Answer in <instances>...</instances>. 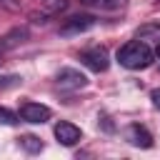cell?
Returning <instances> with one entry per match:
<instances>
[{"label":"cell","instance_id":"cell-1","mask_svg":"<svg viewBox=\"0 0 160 160\" xmlns=\"http://www.w3.org/2000/svg\"><path fill=\"white\" fill-rule=\"evenodd\" d=\"M152 60L155 50L142 40H130L118 50V62L128 70H145L148 65H152Z\"/></svg>","mask_w":160,"mask_h":160},{"label":"cell","instance_id":"cell-2","mask_svg":"<svg viewBox=\"0 0 160 160\" xmlns=\"http://www.w3.org/2000/svg\"><path fill=\"white\" fill-rule=\"evenodd\" d=\"M95 22H98V20H95V15H88V12H82V15H70L68 20H62V25H60V35L72 38V35L88 32Z\"/></svg>","mask_w":160,"mask_h":160},{"label":"cell","instance_id":"cell-3","mask_svg":"<svg viewBox=\"0 0 160 160\" xmlns=\"http://www.w3.org/2000/svg\"><path fill=\"white\" fill-rule=\"evenodd\" d=\"M80 62L85 68H90L92 72H105L108 65H110V58H108V50L105 48L95 45V48H88V50L80 52Z\"/></svg>","mask_w":160,"mask_h":160},{"label":"cell","instance_id":"cell-4","mask_svg":"<svg viewBox=\"0 0 160 160\" xmlns=\"http://www.w3.org/2000/svg\"><path fill=\"white\" fill-rule=\"evenodd\" d=\"M20 120L25 122H32V125H42L52 118V110L48 105H40V102H22L20 105Z\"/></svg>","mask_w":160,"mask_h":160},{"label":"cell","instance_id":"cell-5","mask_svg":"<svg viewBox=\"0 0 160 160\" xmlns=\"http://www.w3.org/2000/svg\"><path fill=\"white\" fill-rule=\"evenodd\" d=\"M52 132H55L58 142H60V145H65V148H72V145H78V142H80V138H82L80 128H78V125H72V122H68V120H60V122H55Z\"/></svg>","mask_w":160,"mask_h":160},{"label":"cell","instance_id":"cell-6","mask_svg":"<svg viewBox=\"0 0 160 160\" xmlns=\"http://www.w3.org/2000/svg\"><path fill=\"white\" fill-rule=\"evenodd\" d=\"M125 140H128L132 148H140V150H148V148H152V145H155V140H152L150 130H148L145 125H138V122L128 125V130H125Z\"/></svg>","mask_w":160,"mask_h":160},{"label":"cell","instance_id":"cell-7","mask_svg":"<svg viewBox=\"0 0 160 160\" xmlns=\"http://www.w3.org/2000/svg\"><path fill=\"white\" fill-rule=\"evenodd\" d=\"M55 82H58L62 90H80V88L88 85V78H85L80 70H75V68H62V70L55 75Z\"/></svg>","mask_w":160,"mask_h":160},{"label":"cell","instance_id":"cell-8","mask_svg":"<svg viewBox=\"0 0 160 160\" xmlns=\"http://www.w3.org/2000/svg\"><path fill=\"white\" fill-rule=\"evenodd\" d=\"M25 40H28V28H12L8 35L0 38V52L12 50V48H18V45L25 42Z\"/></svg>","mask_w":160,"mask_h":160},{"label":"cell","instance_id":"cell-9","mask_svg":"<svg viewBox=\"0 0 160 160\" xmlns=\"http://www.w3.org/2000/svg\"><path fill=\"white\" fill-rule=\"evenodd\" d=\"M18 140H20V148H22L25 152H30V155H35V152L42 150V140L35 138V135H20Z\"/></svg>","mask_w":160,"mask_h":160},{"label":"cell","instance_id":"cell-10","mask_svg":"<svg viewBox=\"0 0 160 160\" xmlns=\"http://www.w3.org/2000/svg\"><path fill=\"white\" fill-rule=\"evenodd\" d=\"M40 2H42L45 12H60L68 8V0H40Z\"/></svg>","mask_w":160,"mask_h":160},{"label":"cell","instance_id":"cell-11","mask_svg":"<svg viewBox=\"0 0 160 160\" xmlns=\"http://www.w3.org/2000/svg\"><path fill=\"white\" fill-rule=\"evenodd\" d=\"M18 120H20V115H15L12 110L0 105V125H18Z\"/></svg>","mask_w":160,"mask_h":160},{"label":"cell","instance_id":"cell-12","mask_svg":"<svg viewBox=\"0 0 160 160\" xmlns=\"http://www.w3.org/2000/svg\"><path fill=\"white\" fill-rule=\"evenodd\" d=\"M90 2H95L98 8H105V10H118V8H122L128 0H90Z\"/></svg>","mask_w":160,"mask_h":160},{"label":"cell","instance_id":"cell-13","mask_svg":"<svg viewBox=\"0 0 160 160\" xmlns=\"http://www.w3.org/2000/svg\"><path fill=\"white\" fill-rule=\"evenodd\" d=\"M22 82V78L20 75H0V88L5 90V88H15V85H20Z\"/></svg>","mask_w":160,"mask_h":160},{"label":"cell","instance_id":"cell-14","mask_svg":"<svg viewBox=\"0 0 160 160\" xmlns=\"http://www.w3.org/2000/svg\"><path fill=\"white\" fill-rule=\"evenodd\" d=\"M150 100H152V105L160 110V88H155V90L150 92Z\"/></svg>","mask_w":160,"mask_h":160},{"label":"cell","instance_id":"cell-15","mask_svg":"<svg viewBox=\"0 0 160 160\" xmlns=\"http://www.w3.org/2000/svg\"><path fill=\"white\" fill-rule=\"evenodd\" d=\"M0 5H2V8H8V10H18V8H20V2H18V0H0Z\"/></svg>","mask_w":160,"mask_h":160},{"label":"cell","instance_id":"cell-16","mask_svg":"<svg viewBox=\"0 0 160 160\" xmlns=\"http://www.w3.org/2000/svg\"><path fill=\"white\" fill-rule=\"evenodd\" d=\"M155 58L160 60V40H158V48H155Z\"/></svg>","mask_w":160,"mask_h":160},{"label":"cell","instance_id":"cell-17","mask_svg":"<svg viewBox=\"0 0 160 160\" xmlns=\"http://www.w3.org/2000/svg\"><path fill=\"white\" fill-rule=\"evenodd\" d=\"M0 65H2V52H0Z\"/></svg>","mask_w":160,"mask_h":160}]
</instances>
